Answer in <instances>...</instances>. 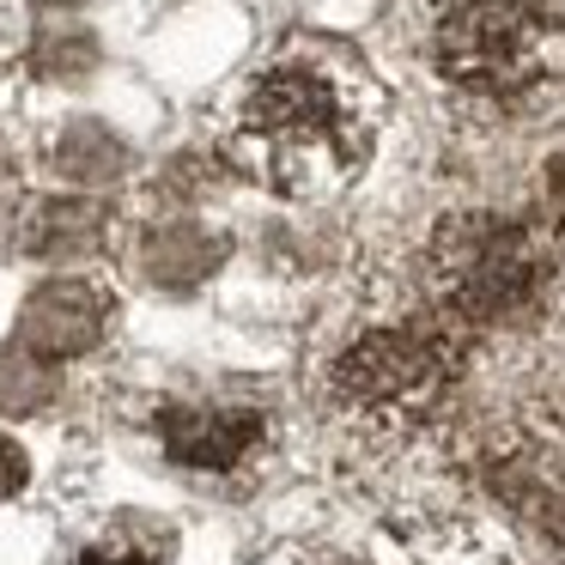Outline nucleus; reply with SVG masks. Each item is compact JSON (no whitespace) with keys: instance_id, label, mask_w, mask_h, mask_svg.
<instances>
[{"instance_id":"obj_11","label":"nucleus","mask_w":565,"mask_h":565,"mask_svg":"<svg viewBox=\"0 0 565 565\" xmlns=\"http://www.w3.org/2000/svg\"><path fill=\"white\" fill-rule=\"evenodd\" d=\"M25 475H31V468H25V450H19L13 438H0V499L25 487Z\"/></svg>"},{"instance_id":"obj_2","label":"nucleus","mask_w":565,"mask_h":565,"mask_svg":"<svg viewBox=\"0 0 565 565\" xmlns=\"http://www.w3.org/2000/svg\"><path fill=\"white\" fill-rule=\"evenodd\" d=\"M559 237L516 213L468 207L426 237L431 310L462 334H516L559 305Z\"/></svg>"},{"instance_id":"obj_3","label":"nucleus","mask_w":565,"mask_h":565,"mask_svg":"<svg viewBox=\"0 0 565 565\" xmlns=\"http://www.w3.org/2000/svg\"><path fill=\"white\" fill-rule=\"evenodd\" d=\"M462 383V329L450 317H390L353 329L322 365V395L341 419L402 431L431 419Z\"/></svg>"},{"instance_id":"obj_5","label":"nucleus","mask_w":565,"mask_h":565,"mask_svg":"<svg viewBox=\"0 0 565 565\" xmlns=\"http://www.w3.org/2000/svg\"><path fill=\"white\" fill-rule=\"evenodd\" d=\"M159 444L195 475H232L268 450V419L232 402H171L159 414Z\"/></svg>"},{"instance_id":"obj_7","label":"nucleus","mask_w":565,"mask_h":565,"mask_svg":"<svg viewBox=\"0 0 565 565\" xmlns=\"http://www.w3.org/2000/svg\"><path fill=\"white\" fill-rule=\"evenodd\" d=\"M487 480H492L504 511H516L535 535H547L553 547H565V456L553 450V444L516 438L504 456H492Z\"/></svg>"},{"instance_id":"obj_10","label":"nucleus","mask_w":565,"mask_h":565,"mask_svg":"<svg viewBox=\"0 0 565 565\" xmlns=\"http://www.w3.org/2000/svg\"><path fill=\"white\" fill-rule=\"evenodd\" d=\"M541 207H547V232L565 244V152L547 159V177H541Z\"/></svg>"},{"instance_id":"obj_9","label":"nucleus","mask_w":565,"mask_h":565,"mask_svg":"<svg viewBox=\"0 0 565 565\" xmlns=\"http://www.w3.org/2000/svg\"><path fill=\"white\" fill-rule=\"evenodd\" d=\"M74 565H177L171 559V535H159L140 516H122L116 529H104L98 541L74 553Z\"/></svg>"},{"instance_id":"obj_8","label":"nucleus","mask_w":565,"mask_h":565,"mask_svg":"<svg viewBox=\"0 0 565 565\" xmlns=\"http://www.w3.org/2000/svg\"><path fill=\"white\" fill-rule=\"evenodd\" d=\"M92 237H98V207H86V201H38L19 213V249H31V256H62Z\"/></svg>"},{"instance_id":"obj_1","label":"nucleus","mask_w":565,"mask_h":565,"mask_svg":"<svg viewBox=\"0 0 565 565\" xmlns=\"http://www.w3.org/2000/svg\"><path fill=\"white\" fill-rule=\"evenodd\" d=\"M232 152L274 195H341L377 152V86L329 50L274 55L232 110Z\"/></svg>"},{"instance_id":"obj_4","label":"nucleus","mask_w":565,"mask_h":565,"mask_svg":"<svg viewBox=\"0 0 565 565\" xmlns=\"http://www.w3.org/2000/svg\"><path fill=\"white\" fill-rule=\"evenodd\" d=\"M431 62L462 98L535 104L565 79V13L553 0H456L431 31Z\"/></svg>"},{"instance_id":"obj_6","label":"nucleus","mask_w":565,"mask_h":565,"mask_svg":"<svg viewBox=\"0 0 565 565\" xmlns=\"http://www.w3.org/2000/svg\"><path fill=\"white\" fill-rule=\"evenodd\" d=\"M110 329V292L92 280H50L31 292L25 317H19V341L38 359H74L104 341Z\"/></svg>"}]
</instances>
